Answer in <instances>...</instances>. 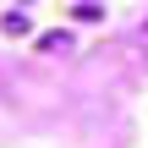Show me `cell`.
I'll return each instance as SVG.
<instances>
[{
	"instance_id": "cell-1",
	"label": "cell",
	"mask_w": 148,
	"mask_h": 148,
	"mask_svg": "<svg viewBox=\"0 0 148 148\" xmlns=\"http://www.w3.org/2000/svg\"><path fill=\"white\" fill-rule=\"evenodd\" d=\"M0 33H5V38H16V33H27V11H5V22H0Z\"/></svg>"
},
{
	"instance_id": "cell-2",
	"label": "cell",
	"mask_w": 148,
	"mask_h": 148,
	"mask_svg": "<svg viewBox=\"0 0 148 148\" xmlns=\"http://www.w3.org/2000/svg\"><path fill=\"white\" fill-rule=\"evenodd\" d=\"M71 16H77V22H99L104 11H99V5H71Z\"/></svg>"
},
{
	"instance_id": "cell-3",
	"label": "cell",
	"mask_w": 148,
	"mask_h": 148,
	"mask_svg": "<svg viewBox=\"0 0 148 148\" xmlns=\"http://www.w3.org/2000/svg\"><path fill=\"white\" fill-rule=\"evenodd\" d=\"M44 49H71V33H44Z\"/></svg>"
},
{
	"instance_id": "cell-4",
	"label": "cell",
	"mask_w": 148,
	"mask_h": 148,
	"mask_svg": "<svg viewBox=\"0 0 148 148\" xmlns=\"http://www.w3.org/2000/svg\"><path fill=\"white\" fill-rule=\"evenodd\" d=\"M137 44H143V49H148V22H143V27H137Z\"/></svg>"
}]
</instances>
